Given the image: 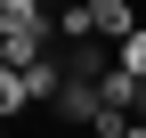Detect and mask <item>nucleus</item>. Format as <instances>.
<instances>
[{
  "label": "nucleus",
  "mask_w": 146,
  "mask_h": 138,
  "mask_svg": "<svg viewBox=\"0 0 146 138\" xmlns=\"http://www.w3.org/2000/svg\"><path fill=\"white\" fill-rule=\"evenodd\" d=\"M49 33H57V16L41 0H0V57H8V73L49 57Z\"/></svg>",
  "instance_id": "1"
},
{
  "label": "nucleus",
  "mask_w": 146,
  "mask_h": 138,
  "mask_svg": "<svg viewBox=\"0 0 146 138\" xmlns=\"http://www.w3.org/2000/svg\"><path fill=\"white\" fill-rule=\"evenodd\" d=\"M41 98H65V73H57V57H41V65H25V73H8L0 65V114H25V106H41Z\"/></svg>",
  "instance_id": "2"
},
{
  "label": "nucleus",
  "mask_w": 146,
  "mask_h": 138,
  "mask_svg": "<svg viewBox=\"0 0 146 138\" xmlns=\"http://www.w3.org/2000/svg\"><path fill=\"white\" fill-rule=\"evenodd\" d=\"M114 65H122V73H130V81H146V25H138V33H130V41H122V49H114Z\"/></svg>",
  "instance_id": "3"
},
{
  "label": "nucleus",
  "mask_w": 146,
  "mask_h": 138,
  "mask_svg": "<svg viewBox=\"0 0 146 138\" xmlns=\"http://www.w3.org/2000/svg\"><path fill=\"white\" fill-rule=\"evenodd\" d=\"M122 130H130V122H98V130H89V138H122Z\"/></svg>",
  "instance_id": "4"
},
{
  "label": "nucleus",
  "mask_w": 146,
  "mask_h": 138,
  "mask_svg": "<svg viewBox=\"0 0 146 138\" xmlns=\"http://www.w3.org/2000/svg\"><path fill=\"white\" fill-rule=\"evenodd\" d=\"M138 122H146V81H138Z\"/></svg>",
  "instance_id": "5"
},
{
  "label": "nucleus",
  "mask_w": 146,
  "mask_h": 138,
  "mask_svg": "<svg viewBox=\"0 0 146 138\" xmlns=\"http://www.w3.org/2000/svg\"><path fill=\"white\" fill-rule=\"evenodd\" d=\"M122 138H146V122H130V130H122Z\"/></svg>",
  "instance_id": "6"
},
{
  "label": "nucleus",
  "mask_w": 146,
  "mask_h": 138,
  "mask_svg": "<svg viewBox=\"0 0 146 138\" xmlns=\"http://www.w3.org/2000/svg\"><path fill=\"white\" fill-rule=\"evenodd\" d=\"M8 138H16V130H8Z\"/></svg>",
  "instance_id": "7"
}]
</instances>
